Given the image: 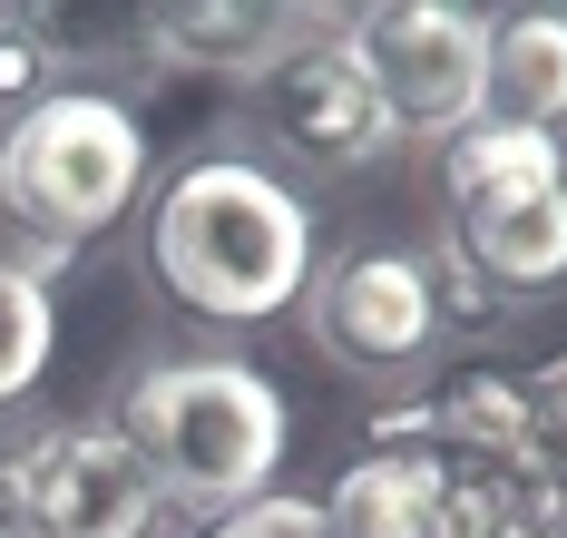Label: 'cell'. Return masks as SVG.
Wrapping results in <instances>:
<instances>
[{
  "mask_svg": "<svg viewBox=\"0 0 567 538\" xmlns=\"http://www.w3.org/2000/svg\"><path fill=\"white\" fill-rule=\"evenodd\" d=\"M147 275L176 313L255 333L293 313L313 275V206L265 157H196L147 206Z\"/></svg>",
  "mask_w": 567,
  "mask_h": 538,
  "instance_id": "cell-1",
  "label": "cell"
},
{
  "mask_svg": "<svg viewBox=\"0 0 567 538\" xmlns=\"http://www.w3.org/2000/svg\"><path fill=\"white\" fill-rule=\"evenodd\" d=\"M117 441L147 461L157 499L186 509H245L284 470V392L235 353H167L137 362L117 392Z\"/></svg>",
  "mask_w": 567,
  "mask_h": 538,
  "instance_id": "cell-2",
  "label": "cell"
},
{
  "mask_svg": "<svg viewBox=\"0 0 567 538\" xmlns=\"http://www.w3.org/2000/svg\"><path fill=\"white\" fill-rule=\"evenodd\" d=\"M147 196V118L117 89H50L0 127V216L50 255L109 236Z\"/></svg>",
  "mask_w": 567,
  "mask_h": 538,
  "instance_id": "cell-3",
  "label": "cell"
},
{
  "mask_svg": "<svg viewBox=\"0 0 567 538\" xmlns=\"http://www.w3.org/2000/svg\"><path fill=\"white\" fill-rule=\"evenodd\" d=\"M451 226L441 236L470 255L509 303H538L567 284V137L558 127H509L480 118L441 147Z\"/></svg>",
  "mask_w": 567,
  "mask_h": 538,
  "instance_id": "cell-4",
  "label": "cell"
},
{
  "mask_svg": "<svg viewBox=\"0 0 567 538\" xmlns=\"http://www.w3.org/2000/svg\"><path fill=\"white\" fill-rule=\"evenodd\" d=\"M167 499L117 421H50L0 441V529L10 538H157Z\"/></svg>",
  "mask_w": 567,
  "mask_h": 538,
  "instance_id": "cell-5",
  "label": "cell"
},
{
  "mask_svg": "<svg viewBox=\"0 0 567 538\" xmlns=\"http://www.w3.org/2000/svg\"><path fill=\"white\" fill-rule=\"evenodd\" d=\"M352 60L372 79L392 137H431L451 147L460 127L489 118V20L460 0H372L342 20Z\"/></svg>",
  "mask_w": 567,
  "mask_h": 538,
  "instance_id": "cell-6",
  "label": "cell"
},
{
  "mask_svg": "<svg viewBox=\"0 0 567 538\" xmlns=\"http://www.w3.org/2000/svg\"><path fill=\"white\" fill-rule=\"evenodd\" d=\"M293 313H303L313 353L333 362V372H411L441 343L431 333V265L401 255V245H362V255L313 265Z\"/></svg>",
  "mask_w": 567,
  "mask_h": 538,
  "instance_id": "cell-7",
  "label": "cell"
},
{
  "mask_svg": "<svg viewBox=\"0 0 567 538\" xmlns=\"http://www.w3.org/2000/svg\"><path fill=\"white\" fill-rule=\"evenodd\" d=\"M255 118H265V137H275L284 157H303V167H372V157L392 147V118H382L362 60H352V40L323 30V20L255 79Z\"/></svg>",
  "mask_w": 567,
  "mask_h": 538,
  "instance_id": "cell-8",
  "label": "cell"
},
{
  "mask_svg": "<svg viewBox=\"0 0 567 538\" xmlns=\"http://www.w3.org/2000/svg\"><path fill=\"white\" fill-rule=\"evenodd\" d=\"M441 489H451L441 451H362L352 470H333L313 509H323V538H431Z\"/></svg>",
  "mask_w": 567,
  "mask_h": 538,
  "instance_id": "cell-9",
  "label": "cell"
},
{
  "mask_svg": "<svg viewBox=\"0 0 567 538\" xmlns=\"http://www.w3.org/2000/svg\"><path fill=\"white\" fill-rule=\"evenodd\" d=\"M421 402H431V451H441V461H489V470L538 461V412H528V382H518V372L470 362V372H451V382L421 392Z\"/></svg>",
  "mask_w": 567,
  "mask_h": 538,
  "instance_id": "cell-10",
  "label": "cell"
},
{
  "mask_svg": "<svg viewBox=\"0 0 567 538\" xmlns=\"http://www.w3.org/2000/svg\"><path fill=\"white\" fill-rule=\"evenodd\" d=\"M147 40V60H167V69H245V79H265V69L293 50V30H313V20H293V10H255V0H235V10H147L137 20Z\"/></svg>",
  "mask_w": 567,
  "mask_h": 538,
  "instance_id": "cell-11",
  "label": "cell"
},
{
  "mask_svg": "<svg viewBox=\"0 0 567 538\" xmlns=\"http://www.w3.org/2000/svg\"><path fill=\"white\" fill-rule=\"evenodd\" d=\"M489 118H509V127L567 118V10L489 20Z\"/></svg>",
  "mask_w": 567,
  "mask_h": 538,
  "instance_id": "cell-12",
  "label": "cell"
},
{
  "mask_svg": "<svg viewBox=\"0 0 567 538\" xmlns=\"http://www.w3.org/2000/svg\"><path fill=\"white\" fill-rule=\"evenodd\" d=\"M59 353V303L40 275H20V265H0V402H20Z\"/></svg>",
  "mask_w": 567,
  "mask_h": 538,
  "instance_id": "cell-13",
  "label": "cell"
},
{
  "mask_svg": "<svg viewBox=\"0 0 567 538\" xmlns=\"http://www.w3.org/2000/svg\"><path fill=\"white\" fill-rule=\"evenodd\" d=\"M421 265H431V333H460V343H480V333H499V323L518 313V303L499 294L489 275H470V255H460L451 236L431 245Z\"/></svg>",
  "mask_w": 567,
  "mask_h": 538,
  "instance_id": "cell-14",
  "label": "cell"
},
{
  "mask_svg": "<svg viewBox=\"0 0 567 538\" xmlns=\"http://www.w3.org/2000/svg\"><path fill=\"white\" fill-rule=\"evenodd\" d=\"M59 60H69L59 20H40V10H0V118L40 108V99L59 89Z\"/></svg>",
  "mask_w": 567,
  "mask_h": 538,
  "instance_id": "cell-15",
  "label": "cell"
},
{
  "mask_svg": "<svg viewBox=\"0 0 567 538\" xmlns=\"http://www.w3.org/2000/svg\"><path fill=\"white\" fill-rule=\"evenodd\" d=\"M206 538H323V509H313V499H293V489H265V499L226 509Z\"/></svg>",
  "mask_w": 567,
  "mask_h": 538,
  "instance_id": "cell-16",
  "label": "cell"
},
{
  "mask_svg": "<svg viewBox=\"0 0 567 538\" xmlns=\"http://www.w3.org/2000/svg\"><path fill=\"white\" fill-rule=\"evenodd\" d=\"M518 382H528V412H538V451L567 441V353H548L538 372H518Z\"/></svg>",
  "mask_w": 567,
  "mask_h": 538,
  "instance_id": "cell-17",
  "label": "cell"
},
{
  "mask_svg": "<svg viewBox=\"0 0 567 538\" xmlns=\"http://www.w3.org/2000/svg\"><path fill=\"white\" fill-rule=\"evenodd\" d=\"M528 470H538V489H548V499H558V519H567V441H548V451H538V461H528Z\"/></svg>",
  "mask_w": 567,
  "mask_h": 538,
  "instance_id": "cell-18",
  "label": "cell"
},
{
  "mask_svg": "<svg viewBox=\"0 0 567 538\" xmlns=\"http://www.w3.org/2000/svg\"><path fill=\"white\" fill-rule=\"evenodd\" d=\"M0 538H10V529H0Z\"/></svg>",
  "mask_w": 567,
  "mask_h": 538,
  "instance_id": "cell-19",
  "label": "cell"
}]
</instances>
